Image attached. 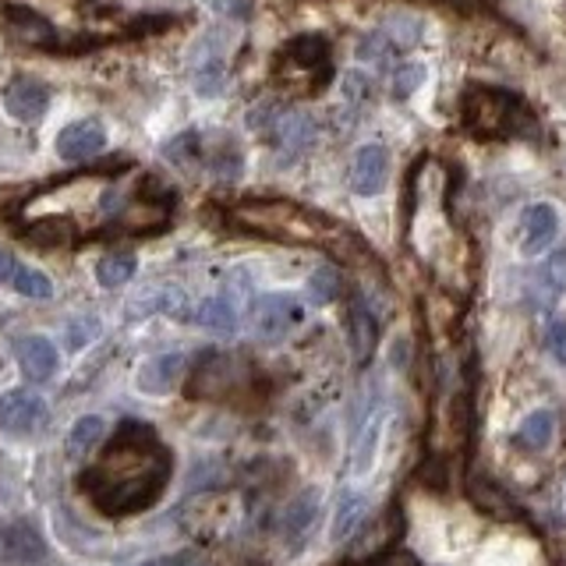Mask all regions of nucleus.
<instances>
[{
    "mask_svg": "<svg viewBox=\"0 0 566 566\" xmlns=\"http://www.w3.org/2000/svg\"><path fill=\"white\" fill-rule=\"evenodd\" d=\"M379 566H418L415 556H407V552H396V556H382Z\"/></svg>",
    "mask_w": 566,
    "mask_h": 566,
    "instance_id": "36",
    "label": "nucleus"
},
{
    "mask_svg": "<svg viewBox=\"0 0 566 566\" xmlns=\"http://www.w3.org/2000/svg\"><path fill=\"white\" fill-rule=\"evenodd\" d=\"M47 424V401L33 390H11L0 396V432L36 435Z\"/></svg>",
    "mask_w": 566,
    "mask_h": 566,
    "instance_id": "8",
    "label": "nucleus"
},
{
    "mask_svg": "<svg viewBox=\"0 0 566 566\" xmlns=\"http://www.w3.org/2000/svg\"><path fill=\"white\" fill-rule=\"evenodd\" d=\"M99 443H103V418L85 415L71 424V432H67V457H75V460L89 457Z\"/></svg>",
    "mask_w": 566,
    "mask_h": 566,
    "instance_id": "27",
    "label": "nucleus"
},
{
    "mask_svg": "<svg viewBox=\"0 0 566 566\" xmlns=\"http://www.w3.org/2000/svg\"><path fill=\"white\" fill-rule=\"evenodd\" d=\"M209 4L212 11L226 14V19H237V22L251 19V0H209Z\"/></svg>",
    "mask_w": 566,
    "mask_h": 566,
    "instance_id": "35",
    "label": "nucleus"
},
{
    "mask_svg": "<svg viewBox=\"0 0 566 566\" xmlns=\"http://www.w3.org/2000/svg\"><path fill=\"white\" fill-rule=\"evenodd\" d=\"M47 107H50V89L39 78L19 75V78H11L4 85V110L11 113L14 121L36 124L42 113H47Z\"/></svg>",
    "mask_w": 566,
    "mask_h": 566,
    "instance_id": "11",
    "label": "nucleus"
},
{
    "mask_svg": "<svg viewBox=\"0 0 566 566\" xmlns=\"http://www.w3.org/2000/svg\"><path fill=\"white\" fill-rule=\"evenodd\" d=\"M556 234H559V212H556V206L534 202V206L524 209V217H520V251L528 255V259L549 251V245L556 241Z\"/></svg>",
    "mask_w": 566,
    "mask_h": 566,
    "instance_id": "13",
    "label": "nucleus"
},
{
    "mask_svg": "<svg viewBox=\"0 0 566 566\" xmlns=\"http://www.w3.org/2000/svg\"><path fill=\"white\" fill-rule=\"evenodd\" d=\"M305 322V308L294 294H262L251 305V325L262 340H283Z\"/></svg>",
    "mask_w": 566,
    "mask_h": 566,
    "instance_id": "7",
    "label": "nucleus"
},
{
    "mask_svg": "<svg viewBox=\"0 0 566 566\" xmlns=\"http://www.w3.org/2000/svg\"><path fill=\"white\" fill-rule=\"evenodd\" d=\"M393 53H396V47L386 39V33H368L358 42V61H365V64H382V67H386V61Z\"/></svg>",
    "mask_w": 566,
    "mask_h": 566,
    "instance_id": "31",
    "label": "nucleus"
},
{
    "mask_svg": "<svg viewBox=\"0 0 566 566\" xmlns=\"http://www.w3.org/2000/svg\"><path fill=\"white\" fill-rule=\"evenodd\" d=\"M379 344V319L372 316V308L365 305V297H354L350 302V350L361 365L376 354Z\"/></svg>",
    "mask_w": 566,
    "mask_h": 566,
    "instance_id": "19",
    "label": "nucleus"
},
{
    "mask_svg": "<svg viewBox=\"0 0 566 566\" xmlns=\"http://www.w3.org/2000/svg\"><path fill=\"white\" fill-rule=\"evenodd\" d=\"M135 255L132 251H113V255H103L96 266V280L103 283V287H124L127 280L135 276Z\"/></svg>",
    "mask_w": 566,
    "mask_h": 566,
    "instance_id": "28",
    "label": "nucleus"
},
{
    "mask_svg": "<svg viewBox=\"0 0 566 566\" xmlns=\"http://www.w3.org/2000/svg\"><path fill=\"white\" fill-rule=\"evenodd\" d=\"M545 350H549L552 361L566 368V319L549 322V330H545Z\"/></svg>",
    "mask_w": 566,
    "mask_h": 566,
    "instance_id": "34",
    "label": "nucleus"
},
{
    "mask_svg": "<svg viewBox=\"0 0 566 566\" xmlns=\"http://www.w3.org/2000/svg\"><path fill=\"white\" fill-rule=\"evenodd\" d=\"M269 142H276L280 152L302 156L316 142V121L302 110H273V118H269Z\"/></svg>",
    "mask_w": 566,
    "mask_h": 566,
    "instance_id": "12",
    "label": "nucleus"
},
{
    "mask_svg": "<svg viewBox=\"0 0 566 566\" xmlns=\"http://www.w3.org/2000/svg\"><path fill=\"white\" fill-rule=\"evenodd\" d=\"M365 517H368V495L347 489L344 495H340L336 514H333V542H350L365 524Z\"/></svg>",
    "mask_w": 566,
    "mask_h": 566,
    "instance_id": "22",
    "label": "nucleus"
},
{
    "mask_svg": "<svg viewBox=\"0 0 566 566\" xmlns=\"http://www.w3.org/2000/svg\"><path fill=\"white\" fill-rule=\"evenodd\" d=\"M234 223L251 234L276 237V241H297V245H325L336 237V226L322 220L319 212L302 209L294 202H241L234 206Z\"/></svg>",
    "mask_w": 566,
    "mask_h": 566,
    "instance_id": "2",
    "label": "nucleus"
},
{
    "mask_svg": "<svg viewBox=\"0 0 566 566\" xmlns=\"http://www.w3.org/2000/svg\"><path fill=\"white\" fill-rule=\"evenodd\" d=\"M316 517H319V492L308 489L305 495H297V500L287 506V514H283V531H287L291 542H297V538H305L311 531Z\"/></svg>",
    "mask_w": 566,
    "mask_h": 566,
    "instance_id": "26",
    "label": "nucleus"
},
{
    "mask_svg": "<svg viewBox=\"0 0 566 566\" xmlns=\"http://www.w3.org/2000/svg\"><path fill=\"white\" fill-rule=\"evenodd\" d=\"M404 538V514L401 506H390L372 524H361L358 534L350 538V549H347V559L358 566L368 559H382L386 552Z\"/></svg>",
    "mask_w": 566,
    "mask_h": 566,
    "instance_id": "6",
    "label": "nucleus"
},
{
    "mask_svg": "<svg viewBox=\"0 0 566 566\" xmlns=\"http://www.w3.org/2000/svg\"><path fill=\"white\" fill-rule=\"evenodd\" d=\"M467 500H471V506L478 509V514H485L489 520H500V524H517V520H524L520 503L503 485H495V481L485 478V475H471V478H467Z\"/></svg>",
    "mask_w": 566,
    "mask_h": 566,
    "instance_id": "9",
    "label": "nucleus"
},
{
    "mask_svg": "<svg viewBox=\"0 0 566 566\" xmlns=\"http://www.w3.org/2000/svg\"><path fill=\"white\" fill-rule=\"evenodd\" d=\"M460 118L464 127L475 138H506L520 135L524 121H531L524 107L503 89H489V85H471L460 99Z\"/></svg>",
    "mask_w": 566,
    "mask_h": 566,
    "instance_id": "4",
    "label": "nucleus"
},
{
    "mask_svg": "<svg viewBox=\"0 0 566 566\" xmlns=\"http://www.w3.org/2000/svg\"><path fill=\"white\" fill-rule=\"evenodd\" d=\"M170 481V450L156 429L127 421L99 453V460L82 475L85 495L107 517H127L152 506Z\"/></svg>",
    "mask_w": 566,
    "mask_h": 566,
    "instance_id": "1",
    "label": "nucleus"
},
{
    "mask_svg": "<svg viewBox=\"0 0 566 566\" xmlns=\"http://www.w3.org/2000/svg\"><path fill=\"white\" fill-rule=\"evenodd\" d=\"M386 177H390V152L382 146H361L358 156H354L350 163V188L354 195L361 198H372L386 188Z\"/></svg>",
    "mask_w": 566,
    "mask_h": 566,
    "instance_id": "14",
    "label": "nucleus"
},
{
    "mask_svg": "<svg viewBox=\"0 0 566 566\" xmlns=\"http://www.w3.org/2000/svg\"><path fill=\"white\" fill-rule=\"evenodd\" d=\"M167 223H170V202L167 198L163 202L160 198H142V202H132L118 220L121 231H132V234H152Z\"/></svg>",
    "mask_w": 566,
    "mask_h": 566,
    "instance_id": "20",
    "label": "nucleus"
},
{
    "mask_svg": "<svg viewBox=\"0 0 566 566\" xmlns=\"http://www.w3.org/2000/svg\"><path fill=\"white\" fill-rule=\"evenodd\" d=\"M184 372H188V358L181 350L160 354V358H149L138 368V390L149 396H167L170 390L181 386Z\"/></svg>",
    "mask_w": 566,
    "mask_h": 566,
    "instance_id": "15",
    "label": "nucleus"
},
{
    "mask_svg": "<svg viewBox=\"0 0 566 566\" xmlns=\"http://www.w3.org/2000/svg\"><path fill=\"white\" fill-rule=\"evenodd\" d=\"M39 556H42V538L28 524L0 528V559L4 563H33Z\"/></svg>",
    "mask_w": 566,
    "mask_h": 566,
    "instance_id": "21",
    "label": "nucleus"
},
{
    "mask_svg": "<svg viewBox=\"0 0 566 566\" xmlns=\"http://www.w3.org/2000/svg\"><path fill=\"white\" fill-rule=\"evenodd\" d=\"M75 234L78 226L67 217H47V220H36L33 226H25V241L36 248H64L75 241Z\"/></svg>",
    "mask_w": 566,
    "mask_h": 566,
    "instance_id": "24",
    "label": "nucleus"
},
{
    "mask_svg": "<svg viewBox=\"0 0 566 566\" xmlns=\"http://www.w3.org/2000/svg\"><path fill=\"white\" fill-rule=\"evenodd\" d=\"M195 322L202 325V330H209V333L231 336L237 330V311H234V305L226 302L223 294L220 297H206V302L198 305V311H195Z\"/></svg>",
    "mask_w": 566,
    "mask_h": 566,
    "instance_id": "25",
    "label": "nucleus"
},
{
    "mask_svg": "<svg viewBox=\"0 0 566 566\" xmlns=\"http://www.w3.org/2000/svg\"><path fill=\"white\" fill-rule=\"evenodd\" d=\"M11 273H14V259H11V251L0 248V283L11 280Z\"/></svg>",
    "mask_w": 566,
    "mask_h": 566,
    "instance_id": "37",
    "label": "nucleus"
},
{
    "mask_svg": "<svg viewBox=\"0 0 566 566\" xmlns=\"http://www.w3.org/2000/svg\"><path fill=\"white\" fill-rule=\"evenodd\" d=\"M4 25L11 28L14 39L28 42V47H57V28L47 14L25 4H8L4 8Z\"/></svg>",
    "mask_w": 566,
    "mask_h": 566,
    "instance_id": "16",
    "label": "nucleus"
},
{
    "mask_svg": "<svg viewBox=\"0 0 566 566\" xmlns=\"http://www.w3.org/2000/svg\"><path fill=\"white\" fill-rule=\"evenodd\" d=\"M542 287H545L549 297H559L566 291V251H556L542 266Z\"/></svg>",
    "mask_w": 566,
    "mask_h": 566,
    "instance_id": "32",
    "label": "nucleus"
},
{
    "mask_svg": "<svg viewBox=\"0 0 566 566\" xmlns=\"http://www.w3.org/2000/svg\"><path fill=\"white\" fill-rule=\"evenodd\" d=\"M107 149V127L99 124L96 118H82L71 121L61 135H57V152L67 163H85Z\"/></svg>",
    "mask_w": 566,
    "mask_h": 566,
    "instance_id": "10",
    "label": "nucleus"
},
{
    "mask_svg": "<svg viewBox=\"0 0 566 566\" xmlns=\"http://www.w3.org/2000/svg\"><path fill=\"white\" fill-rule=\"evenodd\" d=\"M19 365L22 372L33 379V382H47L57 376V365H61V354H57V347L50 344L47 336H25L19 340Z\"/></svg>",
    "mask_w": 566,
    "mask_h": 566,
    "instance_id": "18",
    "label": "nucleus"
},
{
    "mask_svg": "<svg viewBox=\"0 0 566 566\" xmlns=\"http://www.w3.org/2000/svg\"><path fill=\"white\" fill-rule=\"evenodd\" d=\"M340 287H344V283H340V273L333 266H319L316 273L308 276V297L316 305H330V302H336L340 297Z\"/></svg>",
    "mask_w": 566,
    "mask_h": 566,
    "instance_id": "30",
    "label": "nucleus"
},
{
    "mask_svg": "<svg viewBox=\"0 0 566 566\" xmlns=\"http://www.w3.org/2000/svg\"><path fill=\"white\" fill-rule=\"evenodd\" d=\"M552 439H556V415L545 410V407L531 410V415L517 424V446L520 450L542 453V450L552 446Z\"/></svg>",
    "mask_w": 566,
    "mask_h": 566,
    "instance_id": "23",
    "label": "nucleus"
},
{
    "mask_svg": "<svg viewBox=\"0 0 566 566\" xmlns=\"http://www.w3.org/2000/svg\"><path fill=\"white\" fill-rule=\"evenodd\" d=\"M248 379H251V368L241 354L209 350L192 365L184 390H188L192 401H226V396H234L237 390H245Z\"/></svg>",
    "mask_w": 566,
    "mask_h": 566,
    "instance_id": "5",
    "label": "nucleus"
},
{
    "mask_svg": "<svg viewBox=\"0 0 566 566\" xmlns=\"http://www.w3.org/2000/svg\"><path fill=\"white\" fill-rule=\"evenodd\" d=\"M424 82V64H401L393 71V96L407 99Z\"/></svg>",
    "mask_w": 566,
    "mask_h": 566,
    "instance_id": "33",
    "label": "nucleus"
},
{
    "mask_svg": "<svg viewBox=\"0 0 566 566\" xmlns=\"http://www.w3.org/2000/svg\"><path fill=\"white\" fill-rule=\"evenodd\" d=\"M11 283H14V291H19V294L36 297V302H42V297H50V294H53L50 276H47V273H39V269H33V266H14Z\"/></svg>",
    "mask_w": 566,
    "mask_h": 566,
    "instance_id": "29",
    "label": "nucleus"
},
{
    "mask_svg": "<svg viewBox=\"0 0 566 566\" xmlns=\"http://www.w3.org/2000/svg\"><path fill=\"white\" fill-rule=\"evenodd\" d=\"M273 78L283 85V89H294V93H302V96L322 93L325 82L333 78L330 42H325L322 36H316V33L294 36L287 47L276 53Z\"/></svg>",
    "mask_w": 566,
    "mask_h": 566,
    "instance_id": "3",
    "label": "nucleus"
},
{
    "mask_svg": "<svg viewBox=\"0 0 566 566\" xmlns=\"http://www.w3.org/2000/svg\"><path fill=\"white\" fill-rule=\"evenodd\" d=\"M382 421H386V410L379 404L368 407V415L358 424V435H354V450H350V471L354 475H368L376 464L379 453V439H382Z\"/></svg>",
    "mask_w": 566,
    "mask_h": 566,
    "instance_id": "17",
    "label": "nucleus"
}]
</instances>
